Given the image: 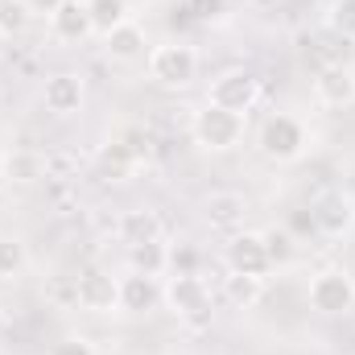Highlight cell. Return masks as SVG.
<instances>
[{"label":"cell","mask_w":355,"mask_h":355,"mask_svg":"<svg viewBox=\"0 0 355 355\" xmlns=\"http://www.w3.org/2000/svg\"><path fill=\"white\" fill-rule=\"evenodd\" d=\"M194 141L211 153H227L244 141V116L240 112H227L219 103H202L194 112Z\"/></svg>","instance_id":"obj_1"},{"label":"cell","mask_w":355,"mask_h":355,"mask_svg":"<svg viewBox=\"0 0 355 355\" xmlns=\"http://www.w3.org/2000/svg\"><path fill=\"white\" fill-rule=\"evenodd\" d=\"M257 145H261V153L268 162H297L306 153V124L289 112H272L261 124Z\"/></svg>","instance_id":"obj_2"},{"label":"cell","mask_w":355,"mask_h":355,"mask_svg":"<svg viewBox=\"0 0 355 355\" xmlns=\"http://www.w3.org/2000/svg\"><path fill=\"white\" fill-rule=\"evenodd\" d=\"M149 79L162 87H190L198 79V54L186 42H166L149 50Z\"/></svg>","instance_id":"obj_3"},{"label":"cell","mask_w":355,"mask_h":355,"mask_svg":"<svg viewBox=\"0 0 355 355\" xmlns=\"http://www.w3.org/2000/svg\"><path fill=\"white\" fill-rule=\"evenodd\" d=\"M166 306L186 322H207L211 318V289L198 272H174L166 281Z\"/></svg>","instance_id":"obj_4"},{"label":"cell","mask_w":355,"mask_h":355,"mask_svg":"<svg viewBox=\"0 0 355 355\" xmlns=\"http://www.w3.org/2000/svg\"><path fill=\"white\" fill-rule=\"evenodd\" d=\"M310 306L318 310V314H347L355 306V277L352 272H343V268H322V272H314V281H310Z\"/></svg>","instance_id":"obj_5"},{"label":"cell","mask_w":355,"mask_h":355,"mask_svg":"<svg viewBox=\"0 0 355 355\" xmlns=\"http://www.w3.org/2000/svg\"><path fill=\"white\" fill-rule=\"evenodd\" d=\"M223 265H227V272L268 277L272 261H268V248H265V232H232L227 248H223Z\"/></svg>","instance_id":"obj_6"},{"label":"cell","mask_w":355,"mask_h":355,"mask_svg":"<svg viewBox=\"0 0 355 355\" xmlns=\"http://www.w3.org/2000/svg\"><path fill=\"white\" fill-rule=\"evenodd\" d=\"M310 223H314L322 236H331V240L347 236V232L355 227V198L352 194H343V190H327V194H318L314 207H310Z\"/></svg>","instance_id":"obj_7"},{"label":"cell","mask_w":355,"mask_h":355,"mask_svg":"<svg viewBox=\"0 0 355 355\" xmlns=\"http://www.w3.org/2000/svg\"><path fill=\"white\" fill-rule=\"evenodd\" d=\"M75 306H83L91 314H112L120 310V281L103 268H87L75 277Z\"/></svg>","instance_id":"obj_8"},{"label":"cell","mask_w":355,"mask_h":355,"mask_svg":"<svg viewBox=\"0 0 355 355\" xmlns=\"http://www.w3.org/2000/svg\"><path fill=\"white\" fill-rule=\"evenodd\" d=\"M261 99V79L252 71H223L215 83H211V99L207 103H219L227 112H240L248 116V107Z\"/></svg>","instance_id":"obj_9"},{"label":"cell","mask_w":355,"mask_h":355,"mask_svg":"<svg viewBox=\"0 0 355 355\" xmlns=\"http://www.w3.org/2000/svg\"><path fill=\"white\" fill-rule=\"evenodd\" d=\"M314 99L322 107H352L355 103V67L352 62H327L318 75H314Z\"/></svg>","instance_id":"obj_10"},{"label":"cell","mask_w":355,"mask_h":355,"mask_svg":"<svg viewBox=\"0 0 355 355\" xmlns=\"http://www.w3.org/2000/svg\"><path fill=\"white\" fill-rule=\"evenodd\" d=\"M83 99H87V87H83V79H79L75 71L46 75V83H42V103H46V112H54V116H75V112L83 107Z\"/></svg>","instance_id":"obj_11"},{"label":"cell","mask_w":355,"mask_h":355,"mask_svg":"<svg viewBox=\"0 0 355 355\" xmlns=\"http://www.w3.org/2000/svg\"><path fill=\"white\" fill-rule=\"evenodd\" d=\"M166 302V285L162 277H149V272H128L120 277V310L124 314H149Z\"/></svg>","instance_id":"obj_12"},{"label":"cell","mask_w":355,"mask_h":355,"mask_svg":"<svg viewBox=\"0 0 355 355\" xmlns=\"http://www.w3.org/2000/svg\"><path fill=\"white\" fill-rule=\"evenodd\" d=\"M0 170H4V182L29 186V182H42V178L50 174V162H46L42 149H25V145H17V149H8V153L0 157Z\"/></svg>","instance_id":"obj_13"},{"label":"cell","mask_w":355,"mask_h":355,"mask_svg":"<svg viewBox=\"0 0 355 355\" xmlns=\"http://www.w3.org/2000/svg\"><path fill=\"white\" fill-rule=\"evenodd\" d=\"M46 21H50V33H54L58 42H83L87 33H95V29H91L87 0H67V4H62V8H54Z\"/></svg>","instance_id":"obj_14"},{"label":"cell","mask_w":355,"mask_h":355,"mask_svg":"<svg viewBox=\"0 0 355 355\" xmlns=\"http://www.w3.org/2000/svg\"><path fill=\"white\" fill-rule=\"evenodd\" d=\"M103 54H107L112 62H137V58L149 54V37H145V29H141L137 21H124L120 29H112V33L103 37Z\"/></svg>","instance_id":"obj_15"},{"label":"cell","mask_w":355,"mask_h":355,"mask_svg":"<svg viewBox=\"0 0 355 355\" xmlns=\"http://www.w3.org/2000/svg\"><path fill=\"white\" fill-rule=\"evenodd\" d=\"M202 215H207V223L215 227V232H240V223H244V198L236 194V190H219V194H211L207 202H202Z\"/></svg>","instance_id":"obj_16"},{"label":"cell","mask_w":355,"mask_h":355,"mask_svg":"<svg viewBox=\"0 0 355 355\" xmlns=\"http://www.w3.org/2000/svg\"><path fill=\"white\" fill-rule=\"evenodd\" d=\"M95 162H99V170L112 178V182H124V178H132V170H137V149L124 145V141H107Z\"/></svg>","instance_id":"obj_17"},{"label":"cell","mask_w":355,"mask_h":355,"mask_svg":"<svg viewBox=\"0 0 355 355\" xmlns=\"http://www.w3.org/2000/svg\"><path fill=\"white\" fill-rule=\"evenodd\" d=\"M120 240L132 248V244H149V240H162V223L153 211H124L120 219Z\"/></svg>","instance_id":"obj_18"},{"label":"cell","mask_w":355,"mask_h":355,"mask_svg":"<svg viewBox=\"0 0 355 355\" xmlns=\"http://www.w3.org/2000/svg\"><path fill=\"white\" fill-rule=\"evenodd\" d=\"M128 268L132 272H149V277H162L170 268V248L162 240H149V244H132L128 248Z\"/></svg>","instance_id":"obj_19"},{"label":"cell","mask_w":355,"mask_h":355,"mask_svg":"<svg viewBox=\"0 0 355 355\" xmlns=\"http://www.w3.org/2000/svg\"><path fill=\"white\" fill-rule=\"evenodd\" d=\"M223 293L236 310H252L265 293V277H244V272H227L223 277Z\"/></svg>","instance_id":"obj_20"},{"label":"cell","mask_w":355,"mask_h":355,"mask_svg":"<svg viewBox=\"0 0 355 355\" xmlns=\"http://www.w3.org/2000/svg\"><path fill=\"white\" fill-rule=\"evenodd\" d=\"M87 8H91V29L99 37H107L112 29H120L128 21V4L124 0H87Z\"/></svg>","instance_id":"obj_21"},{"label":"cell","mask_w":355,"mask_h":355,"mask_svg":"<svg viewBox=\"0 0 355 355\" xmlns=\"http://www.w3.org/2000/svg\"><path fill=\"white\" fill-rule=\"evenodd\" d=\"M29 265V252H25V244L17 240V236H0V281H12V277H21Z\"/></svg>","instance_id":"obj_22"},{"label":"cell","mask_w":355,"mask_h":355,"mask_svg":"<svg viewBox=\"0 0 355 355\" xmlns=\"http://www.w3.org/2000/svg\"><path fill=\"white\" fill-rule=\"evenodd\" d=\"M327 25H331V33H335V37L355 42V0H331Z\"/></svg>","instance_id":"obj_23"},{"label":"cell","mask_w":355,"mask_h":355,"mask_svg":"<svg viewBox=\"0 0 355 355\" xmlns=\"http://www.w3.org/2000/svg\"><path fill=\"white\" fill-rule=\"evenodd\" d=\"M182 12L198 25H219L227 17V0H182Z\"/></svg>","instance_id":"obj_24"},{"label":"cell","mask_w":355,"mask_h":355,"mask_svg":"<svg viewBox=\"0 0 355 355\" xmlns=\"http://www.w3.org/2000/svg\"><path fill=\"white\" fill-rule=\"evenodd\" d=\"M25 21H29V4L25 0H0V29H4V37L21 33Z\"/></svg>","instance_id":"obj_25"},{"label":"cell","mask_w":355,"mask_h":355,"mask_svg":"<svg viewBox=\"0 0 355 355\" xmlns=\"http://www.w3.org/2000/svg\"><path fill=\"white\" fill-rule=\"evenodd\" d=\"M265 248H268L272 268L285 265V261L293 257V236H289V232H281V227H272V232H265Z\"/></svg>","instance_id":"obj_26"},{"label":"cell","mask_w":355,"mask_h":355,"mask_svg":"<svg viewBox=\"0 0 355 355\" xmlns=\"http://www.w3.org/2000/svg\"><path fill=\"white\" fill-rule=\"evenodd\" d=\"M170 272H198V248H190V244L170 248Z\"/></svg>","instance_id":"obj_27"},{"label":"cell","mask_w":355,"mask_h":355,"mask_svg":"<svg viewBox=\"0 0 355 355\" xmlns=\"http://www.w3.org/2000/svg\"><path fill=\"white\" fill-rule=\"evenodd\" d=\"M50 355H95V347H91L83 335H75V339H62V343H54V352Z\"/></svg>","instance_id":"obj_28"},{"label":"cell","mask_w":355,"mask_h":355,"mask_svg":"<svg viewBox=\"0 0 355 355\" xmlns=\"http://www.w3.org/2000/svg\"><path fill=\"white\" fill-rule=\"evenodd\" d=\"M25 4H29V12H42V17H50V12H54V8H62L67 0H25Z\"/></svg>","instance_id":"obj_29"},{"label":"cell","mask_w":355,"mask_h":355,"mask_svg":"<svg viewBox=\"0 0 355 355\" xmlns=\"http://www.w3.org/2000/svg\"><path fill=\"white\" fill-rule=\"evenodd\" d=\"M4 327H8V322H4V314H0V335H4Z\"/></svg>","instance_id":"obj_30"},{"label":"cell","mask_w":355,"mask_h":355,"mask_svg":"<svg viewBox=\"0 0 355 355\" xmlns=\"http://www.w3.org/2000/svg\"><path fill=\"white\" fill-rule=\"evenodd\" d=\"M0 54H4V29H0Z\"/></svg>","instance_id":"obj_31"},{"label":"cell","mask_w":355,"mask_h":355,"mask_svg":"<svg viewBox=\"0 0 355 355\" xmlns=\"http://www.w3.org/2000/svg\"><path fill=\"white\" fill-rule=\"evenodd\" d=\"M4 186H8V182H4V170H0V190H4Z\"/></svg>","instance_id":"obj_32"}]
</instances>
